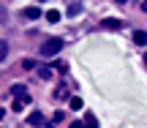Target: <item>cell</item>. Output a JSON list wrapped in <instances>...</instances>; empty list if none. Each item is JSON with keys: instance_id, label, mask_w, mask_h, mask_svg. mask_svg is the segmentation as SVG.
Listing matches in <instances>:
<instances>
[{"instance_id": "obj_1", "label": "cell", "mask_w": 147, "mask_h": 128, "mask_svg": "<svg viewBox=\"0 0 147 128\" xmlns=\"http://www.w3.org/2000/svg\"><path fill=\"white\" fill-rule=\"evenodd\" d=\"M60 49H63V41H60V38H47V41L41 44V55L44 57H55Z\"/></svg>"}, {"instance_id": "obj_2", "label": "cell", "mask_w": 147, "mask_h": 128, "mask_svg": "<svg viewBox=\"0 0 147 128\" xmlns=\"http://www.w3.org/2000/svg\"><path fill=\"white\" fill-rule=\"evenodd\" d=\"M44 123H47V120H44L41 112H33L30 117H27V125H33V128H36V125H44Z\"/></svg>"}, {"instance_id": "obj_3", "label": "cell", "mask_w": 147, "mask_h": 128, "mask_svg": "<svg viewBox=\"0 0 147 128\" xmlns=\"http://www.w3.org/2000/svg\"><path fill=\"white\" fill-rule=\"evenodd\" d=\"M134 44L147 46V30H134Z\"/></svg>"}, {"instance_id": "obj_4", "label": "cell", "mask_w": 147, "mask_h": 128, "mask_svg": "<svg viewBox=\"0 0 147 128\" xmlns=\"http://www.w3.org/2000/svg\"><path fill=\"white\" fill-rule=\"evenodd\" d=\"M36 74L41 76V79H49V76H52V68H49V65H38V68H36Z\"/></svg>"}, {"instance_id": "obj_5", "label": "cell", "mask_w": 147, "mask_h": 128, "mask_svg": "<svg viewBox=\"0 0 147 128\" xmlns=\"http://www.w3.org/2000/svg\"><path fill=\"white\" fill-rule=\"evenodd\" d=\"M22 16H25V19H36V16H41V11H38V8H25Z\"/></svg>"}, {"instance_id": "obj_6", "label": "cell", "mask_w": 147, "mask_h": 128, "mask_svg": "<svg viewBox=\"0 0 147 128\" xmlns=\"http://www.w3.org/2000/svg\"><path fill=\"white\" fill-rule=\"evenodd\" d=\"M101 25H104L106 30H117V27H120V19H104Z\"/></svg>"}, {"instance_id": "obj_7", "label": "cell", "mask_w": 147, "mask_h": 128, "mask_svg": "<svg viewBox=\"0 0 147 128\" xmlns=\"http://www.w3.org/2000/svg\"><path fill=\"white\" fill-rule=\"evenodd\" d=\"M25 104H30V98H27V96L16 98V101H14V109H16V112H19V109H25Z\"/></svg>"}, {"instance_id": "obj_8", "label": "cell", "mask_w": 147, "mask_h": 128, "mask_svg": "<svg viewBox=\"0 0 147 128\" xmlns=\"http://www.w3.org/2000/svg\"><path fill=\"white\" fill-rule=\"evenodd\" d=\"M84 128H98V125H95V115H84Z\"/></svg>"}, {"instance_id": "obj_9", "label": "cell", "mask_w": 147, "mask_h": 128, "mask_svg": "<svg viewBox=\"0 0 147 128\" xmlns=\"http://www.w3.org/2000/svg\"><path fill=\"white\" fill-rule=\"evenodd\" d=\"M5 57H8V44L0 38V60H5Z\"/></svg>"}, {"instance_id": "obj_10", "label": "cell", "mask_w": 147, "mask_h": 128, "mask_svg": "<svg viewBox=\"0 0 147 128\" xmlns=\"http://www.w3.org/2000/svg\"><path fill=\"white\" fill-rule=\"evenodd\" d=\"M44 16H47L49 22H57V19H60V11H55V8H52V11H47Z\"/></svg>"}, {"instance_id": "obj_11", "label": "cell", "mask_w": 147, "mask_h": 128, "mask_svg": "<svg viewBox=\"0 0 147 128\" xmlns=\"http://www.w3.org/2000/svg\"><path fill=\"white\" fill-rule=\"evenodd\" d=\"M68 106H71V109H82V98H79V96H76V98H71Z\"/></svg>"}, {"instance_id": "obj_12", "label": "cell", "mask_w": 147, "mask_h": 128, "mask_svg": "<svg viewBox=\"0 0 147 128\" xmlns=\"http://www.w3.org/2000/svg\"><path fill=\"white\" fill-rule=\"evenodd\" d=\"M11 93H14L16 98H22V96H25V87H22V85H16V87H14V90H11Z\"/></svg>"}, {"instance_id": "obj_13", "label": "cell", "mask_w": 147, "mask_h": 128, "mask_svg": "<svg viewBox=\"0 0 147 128\" xmlns=\"http://www.w3.org/2000/svg\"><path fill=\"white\" fill-rule=\"evenodd\" d=\"M63 117H65V115H63V112H55V117H52V123H55V125H57V123H60V120H63Z\"/></svg>"}, {"instance_id": "obj_14", "label": "cell", "mask_w": 147, "mask_h": 128, "mask_svg": "<svg viewBox=\"0 0 147 128\" xmlns=\"http://www.w3.org/2000/svg\"><path fill=\"white\" fill-rule=\"evenodd\" d=\"M68 128H84V123H79V120H76V123H71Z\"/></svg>"}, {"instance_id": "obj_15", "label": "cell", "mask_w": 147, "mask_h": 128, "mask_svg": "<svg viewBox=\"0 0 147 128\" xmlns=\"http://www.w3.org/2000/svg\"><path fill=\"white\" fill-rule=\"evenodd\" d=\"M142 11H147V0H142Z\"/></svg>"}, {"instance_id": "obj_16", "label": "cell", "mask_w": 147, "mask_h": 128, "mask_svg": "<svg viewBox=\"0 0 147 128\" xmlns=\"http://www.w3.org/2000/svg\"><path fill=\"white\" fill-rule=\"evenodd\" d=\"M115 3H120V5H125V3H128V0H115Z\"/></svg>"}, {"instance_id": "obj_17", "label": "cell", "mask_w": 147, "mask_h": 128, "mask_svg": "<svg viewBox=\"0 0 147 128\" xmlns=\"http://www.w3.org/2000/svg\"><path fill=\"white\" fill-rule=\"evenodd\" d=\"M144 63H147V55H144Z\"/></svg>"}]
</instances>
